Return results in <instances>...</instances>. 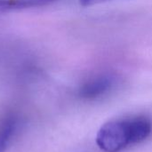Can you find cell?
I'll list each match as a JSON object with an SVG mask.
<instances>
[{
    "instance_id": "6da1fadb",
    "label": "cell",
    "mask_w": 152,
    "mask_h": 152,
    "mask_svg": "<svg viewBox=\"0 0 152 152\" xmlns=\"http://www.w3.org/2000/svg\"><path fill=\"white\" fill-rule=\"evenodd\" d=\"M151 131V123L147 118L115 120L101 127L96 136V143L103 151L118 152L129 145L144 141Z\"/></svg>"
},
{
    "instance_id": "7a4b0ae2",
    "label": "cell",
    "mask_w": 152,
    "mask_h": 152,
    "mask_svg": "<svg viewBox=\"0 0 152 152\" xmlns=\"http://www.w3.org/2000/svg\"><path fill=\"white\" fill-rule=\"evenodd\" d=\"M116 83V78L111 75H100L86 83H85L79 89V95L81 98L94 100L110 92Z\"/></svg>"
},
{
    "instance_id": "3957f363",
    "label": "cell",
    "mask_w": 152,
    "mask_h": 152,
    "mask_svg": "<svg viewBox=\"0 0 152 152\" xmlns=\"http://www.w3.org/2000/svg\"><path fill=\"white\" fill-rule=\"evenodd\" d=\"M20 125L16 113L8 112L0 117V152H5L15 138Z\"/></svg>"
},
{
    "instance_id": "277c9868",
    "label": "cell",
    "mask_w": 152,
    "mask_h": 152,
    "mask_svg": "<svg viewBox=\"0 0 152 152\" xmlns=\"http://www.w3.org/2000/svg\"><path fill=\"white\" fill-rule=\"evenodd\" d=\"M58 0H0V13L50 4Z\"/></svg>"
},
{
    "instance_id": "5b68a950",
    "label": "cell",
    "mask_w": 152,
    "mask_h": 152,
    "mask_svg": "<svg viewBox=\"0 0 152 152\" xmlns=\"http://www.w3.org/2000/svg\"><path fill=\"white\" fill-rule=\"evenodd\" d=\"M110 0H79V4L82 6H90L94 4H98L102 3H105Z\"/></svg>"
}]
</instances>
